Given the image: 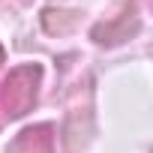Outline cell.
Listing matches in <instances>:
<instances>
[{
  "label": "cell",
  "instance_id": "6da1fadb",
  "mask_svg": "<svg viewBox=\"0 0 153 153\" xmlns=\"http://www.w3.org/2000/svg\"><path fill=\"white\" fill-rule=\"evenodd\" d=\"M39 78L42 72L36 63L18 66L6 75L3 87H0V108H3L6 117H21L33 108L36 102V90H39Z\"/></svg>",
  "mask_w": 153,
  "mask_h": 153
},
{
  "label": "cell",
  "instance_id": "7a4b0ae2",
  "mask_svg": "<svg viewBox=\"0 0 153 153\" xmlns=\"http://www.w3.org/2000/svg\"><path fill=\"white\" fill-rule=\"evenodd\" d=\"M135 30H138V9H135V0H126V6L117 12V18L93 27V39L99 45H114V42L129 39Z\"/></svg>",
  "mask_w": 153,
  "mask_h": 153
},
{
  "label": "cell",
  "instance_id": "3957f363",
  "mask_svg": "<svg viewBox=\"0 0 153 153\" xmlns=\"http://www.w3.org/2000/svg\"><path fill=\"white\" fill-rule=\"evenodd\" d=\"M51 147H54V132L51 126L42 123V126H30L18 132L6 153H51Z\"/></svg>",
  "mask_w": 153,
  "mask_h": 153
},
{
  "label": "cell",
  "instance_id": "277c9868",
  "mask_svg": "<svg viewBox=\"0 0 153 153\" xmlns=\"http://www.w3.org/2000/svg\"><path fill=\"white\" fill-rule=\"evenodd\" d=\"M0 63H3V48H0Z\"/></svg>",
  "mask_w": 153,
  "mask_h": 153
}]
</instances>
